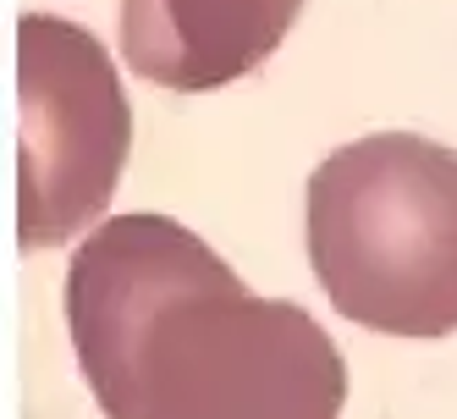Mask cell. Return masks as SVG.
Segmentation results:
<instances>
[{
	"mask_svg": "<svg viewBox=\"0 0 457 419\" xmlns=\"http://www.w3.org/2000/svg\"><path fill=\"white\" fill-rule=\"evenodd\" d=\"M309 260L353 326L457 331V149L375 133L325 155L309 177Z\"/></svg>",
	"mask_w": 457,
	"mask_h": 419,
	"instance_id": "2",
	"label": "cell"
},
{
	"mask_svg": "<svg viewBox=\"0 0 457 419\" xmlns=\"http://www.w3.org/2000/svg\"><path fill=\"white\" fill-rule=\"evenodd\" d=\"M309 0H121V55L144 83L210 94L265 67Z\"/></svg>",
	"mask_w": 457,
	"mask_h": 419,
	"instance_id": "4",
	"label": "cell"
},
{
	"mask_svg": "<svg viewBox=\"0 0 457 419\" xmlns=\"http://www.w3.org/2000/svg\"><path fill=\"white\" fill-rule=\"evenodd\" d=\"M67 326L105 419H337L347 365L171 215H111L67 265Z\"/></svg>",
	"mask_w": 457,
	"mask_h": 419,
	"instance_id": "1",
	"label": "cell"
},
{
	"mask_svg": "<svg viewBox=\"0 0 457 419\" xmlns=\"http://www.w3.org/2000/svg\"><path fill=\"white\" fill-rule=\"evenodd\" d=\"M133 111L105 45L78 22L17 17V248L105 227Z\"/></svg>",
	"mask_w": 457,
	"mask_h": 419,
	"instance_id": "3",
	"label": "cell"
}]
</instances>
